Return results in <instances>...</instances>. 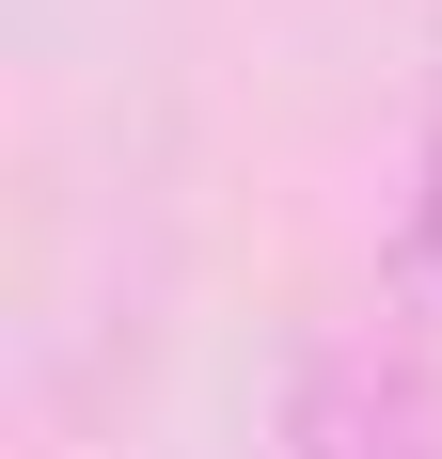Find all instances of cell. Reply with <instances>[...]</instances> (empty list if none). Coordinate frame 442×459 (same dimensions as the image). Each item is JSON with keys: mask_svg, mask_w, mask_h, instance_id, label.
I'll return each mask as SVG.
<instances>
[{"mask_svg": "<svg viewBox=\"0 0 442 459\" xmlns=\"http://www.w3.org/2000/svg\"><path fill=\"white\" fill-rule=\"evenodd\" d=\"M285 459H442V365L411 333H316L285 380Z\"/></svg>", "mask_w": 442, "mask_h": 459, "instance_id": "1", "label": "cell"}, {"mask_svg": "<svg viewBox=\"0 0 442 459\" xmlns=\"http://www.w3.org/2000/svg\"><path fill=\"white\" fill-rule=\"evenodd\" d=\"M427 270H442V111H427Z\"/></svg>", "mask_w": 442, "mask_h": 459, "instance_id": "2", "label": "cell"}]
</instances>
